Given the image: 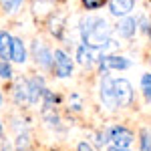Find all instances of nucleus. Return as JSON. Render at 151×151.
<instances>
[{
  "mask_svg": "<svg viewBox=\"0 0 151 151\" xmlns=\"http://www.w3.org/2000/svg\"><path fill=\"white\" fill-rule=\"evenodd\" d=\"M111 32H113L111 24L107 22L105 18H101V16H85L79 22L81 40L87 42V45H91V47H95V48H101V50L109 42Z\"/></svg>",
  "mask_w": 151,
  "mask_h": 151,
  "instance_id": "f257e3e1",
  "label": "nucleus"
},
{
  "mask_svg": "<svg viewBox=\"0 0 151 151\" xmlns=\"http://www.w3.org/2000/svg\"><path fill=\"white\" fill-rule=\"evenodd\" d=\"M113 95H115L117 109H127L133 103V85L127 79H113Z\"/></svg>",
  "mask_w": 151,
  "mask_h": 151,
  "instance_id": "f03ea898",
  "label": "nucleus"
},
{
  "mask_svg": "<svg viewBox=\"0 0 151 151\" xmlns=\"http://www.w3.org/2000/svg\"><path fill=\"white\" fill-rule=\"evenodd\" d=\"M73 69H75L73 58L63 48H57L52 52V73H55V77H58V79H69L70 75H73Z\"/></svg>",
  "mask_w": 151,
  "mask_h": 151,
  "instance_id": "7ed1b4c3",
  "label": "nucleus"
},
{
  "mask_svg": "<svg viewBox=\"0 0 151 151\" xmlns=\"http://www.w3.org/2000/svg\"><path fill=\"white\" fill-rule=\"evenodd\" d=\"M103 55L105 52L101 48H95L91 45H87V42H81L77 47V63L83 65V67H87V69H93L95 65H99V60H101Z\"/></svg>",
  "mask_w": 151,
  "mask_h": 151,
  "instance_id": "20e7f679",
  "label": "nucleus"
},
{
  "mask_svg": "<svg viewBox=\"0 0 151 151\" xmlns=\"http://www.w3.org/2000/svg\"><path fill=\"white\" fill-rule=\"evenodd\" d=\"M99 99H101L105 109L117 111L115 95H113V79L109 77V73H103L101 75V81H99Z\"/></svg>",
  "mask_w": 151,
  "mask_h": 151,
  "instance_id": "39448f33",
  "label": "nucleus"
},
{
  "mask_svg": "<svg viewBox=\"0 0 151 151\" xmlns=\"http://www.w3.org/2000/svg\"><path fill=\"white\" fill-rule=\"evenodd\" d=\"M131 67V60L127 57H121V55H113V52H107L101 57L99 60V69H101V75L103 73H109V70H125Z\"/></svg>",
  "mask_w": 151,
  "mask_h": 151,
  "instance_id": "423d86ee",
  "label": "nucleus"
},
{
  "mask_svg": "<svg viewBox=\"0 0 151 151\" xmlns=\"http://www.w3.org/2000/svg\"><path fill=\"white\" fill-rule=\"evenodd\" d=\"M32 58H35V63L40 69L52 70V50L42 40H38V38L32 42Z\"/></svg>",
  "mask_w": 151,
  "mask_h": 151,
  "instance_id": "0eeeda50",
  "label": "nucleus"
},
{
  "mask_svg": "<svg viewBox=\"0 0 151 151\" xmlns=\"http://www.w3.org/2000/svg\"><path fill=\"white\" fill-rule=\"evenodd\" d=\"M45 91H47L45 79H42L40 75L30 77V79H28V105H38L40 101H42Z\"/></svg>",
  "mask_w": 151,
  "mask_h": 151,
  "instance_id": "6e6552de",
  "label": "nucleus"
},
{
  "mask_svg": "<svg viewBox=\"0 0 151 151\" xmlns=\"http://www.w3.org/2000/svg\"><path fill=\"white\" fill-rule=\"evenodd\" d=\"M135 141V135L133 131L123 125H115L111 127V143L113 145H119V147H131V143Z\"/></svg>",
  "mask_w": 151,
  "mask_h": 151,
  "instance_id": "1a4fd4ad",
  "label": "nucleus"
},
{
  "mask_svg": "<svg viewBox=\"0 0 151 151\" xmlns=\"http://www.w3.org/2000/svg\"><path fill=\"white\" fill-rule=\"evenodd\" d=\"M115 32L121 36V38H133L135 32H137V18H133L131 14L119 18V22H117V26H115Z\"/></svg>",
  "mask_w": 151,
  "mask_h": 151,
  "instance_id": "9d476101",
  "label": "nucleus"
},
{
  "mask_svg": "<svg viewBox=\"0 0 151 151\" xmlns=\"http://www.w3.org/2000/svg\"><path fill=\"white\" fill-rule=\"evenodd\" d=\"M133 8H135V0H109V12L117 18L131 14Z\"/></svg>",
  "mask_w": 151,
  "mask_h": 151,
  "instance_id": "9b49d317",
  "label": "nucleus"
},
{
  "mask_svg": "<svg viewBox=\"0 0 151 151\" xmlns=\"http://www.w3.org/2000/svg\"><path fill=\"white\" fill-rule=\"evenodd\" d=\"M12 99H14L16 105H26L28 103V79H18V81L14 83Z\"/></svg>",
  "mask_w": 151,
  "mask_h": 151,
  "instance_id": "f8f14e48",
  "label": "nucleus"
},
{
  "mask_svg": "<svg viewBox=\"0 0 151 151\" xmlns=\"http://www.w3.org/2000/svg\"><path fill=\"white\" fill-rule=\"evenodd\" d=\"M10 58L14 63H18V65H24L26 63V47H24L22 38H18V36H12V50H10Z\"/></svg>",
  "mask_w": 151,
  "mask_h": 151,
  "instance_id": "ddd939ff",
  "label": "nucleus"
},
{
  "mask_svg": "<svg viewBox=\"0 0 151 151\" xmlns=\"http://www.w3.org/2000/svg\"><path fill=\"white\" fill-rule=\"evenodd\" d=\"M10 50H12V36L6 30H0V58L8 60L10 58Z\"/></svg>",
  "mask_w": 151,
  "mask_h": 151,
  "instance_id": "4468645a",
  "label": "nucleus"
},
{
  "mask_svg": "<svg viewBox=\"0 0 151 151\" xmlns=\"http://www.w3.org/2000/svg\"><path fill=\"white\" fill-rule=\"evenodd\" d=\"M50 35L55 36V38H63V30H65V18L63 16H58V14H55V16H50Z\"/></svg>",
  "mask_w": 151,
  "mask_h": 151,
  "instance_id": "2eb2a0df",
  "label": "nucleus"
},
{
  "mask_svg": "<svg viewBox=\"0 0 151 151\" xmlns=\"http://www.w3.org/2000/svg\"><path fill=\"white\" fill-rule=\"evenodd\" d=\"M16 151H30V135L24 131V133H18L16 137Z\"/></svg>",
  "mask_w": 151,
  "mask_h": 151,
  "instance_id": "dca6fc26",
  "label": "nucleus"
},
{
  "mask_svg": "<svg viewBox=\"0 0 151 151\" xmlns=\"http://www.w3.org/2000/svg\"><path fill=\"white\" fill-rule=\"evenodd\" d=\"M139 151H151V131L141 129L139 133Z\"/></svg>",
  "mask_w": 151,
  "mask_h": 151,
  "instance_id": "f3484780",
  "label": "nucleus"
},
{
  "mask_svg": "<svg viewBox=\"0 0 151 151\" xmlns=\"http://www.w3.org/2000/svg\"><path fill=\"white\" fill-rule=\"evenodd\" d=\"M141 93L145 97V101L151 103V73H145L141 77Z\"/></svg>",
  "mask_w": 151,
  "mask_h": 151,
  "instance_id": "a211bd4d",
  "label": "nucleus"
},
{
  "mask_svg": "<svg viewBox=\"0 0 151 151\" xmlns=\"http://www.w3.org/2000/svg\"><path fill=\"white\" fill-rule=\"evenodd\" d=\"M22 2H24V0H0V4H2L4 12H8V14L18 12V8L22 6Z\"/></svg>",
  "mask_w": 151,
  "mask_h": 151,
  "instance_id": "6ab92c4d",
  "label": "nucleus"
},
{
  "mask_svg": "<svg viewBox=\"0 0 151 151\" xmlns=\"http://www.w3.org/2000/svg\"><path fill=\"white\" fill-rule=\"evenodd\" d=\"M12 77H14L12 65L8 63V60H2V58H0V79H4V81H10Z\"/></svg>",
  "mask_w": 151,
  "mask_h": 151,
  "instance_id": "aec40b11",
  "label": "nucleus"
},
{
  "mask_svg": "<svg viewBox=\"0 0 151 151\" xmlns=\"http://www.w3.org/2000/svg\"><path fill=\"white\" fill-rule=\"evenodd\" d=\"M107 143H111V127H107V129H103V131L97 133V145L103 147Z\"/></svg>",
  "mask_w": 151,
  "mask_h": 151,
  "instance_id": "412c9836",
  "label": "nucleus"
},
{
  "mask_svg": "<svg viewBox=\"0 0 151 151\" xmlns=\"http://www.w3.org/2000/svg\"><path fill=\"white\" fill-rule=\"evenodd\" d=\"M81 4L87 10H99L107 4V0H81Z\"/></svg>",
  "mask_w": 151,
  "mask_h": 151,
  "instance_id": "4be33fe9",
  "label": "nucleus"
},
{
  "mask_svg": "<svg viewBox=\"0 0 151 151\" xmlns=\"http://www.w3.org/2000/svg\"><path fill=\"white\" fill-rule=\"evenodd\" d=\"M137 30H141L143 35H151V22L147 16H139L137 18Z\"/></svg>",
  "mask_w": 151,
  "mask_h": 151,
  "instance_id": "5701e85b",
  "label": "nucleus"
},
{
  "mask_svg": "<svg viewBox=\"0 0 151 151\" xmlns=\"http://www.w3.org/2000/svg\"><path fill=\"white\" fill-rule=\"evenodd\" d=\"M70 99H73V111H77V113H79V111L83 109L81 97H79V95H70Z\"/></svg>",
  "mask_w": 151,
  "mask_h": 151,
  "instance_id": "b1692460",
  "label": "nucleus"
},
{
  "mask_svg": "<svg viewBox=\"0 0 151 151\" xmlns=\"http://www.w3.org/2000/svg\"><path fill=\"white\" fill-rule=\"evenodd\" d=\"M77 151H95L93 145L91 143H87V141H81L79 145H77Z\"/></svg>",
  "mask_w": 151,
  "mask_h": 151,
  "instance_id": "393cba45",
  "label": "nucleus"
},
{
  "mask_svg": "<svg viewBox=\"0 0 151 151\" xmlns=\"http://www.w3.org/2000/svg\"><path fill=\"white\" fill-rule=\"evenodd\" d=\"M107 151H129V147H119V145H113V143H111Z\"/></svg>",
  "mask_w": 151,
  "mask_h": 151,
  "instance_id": "a878e982",
  "label": "nucleus"
},
{
  "mask_svg": "<svg viewBox=\"0 0 151 151\" xmlns=\"http://www.w3.org/2000/svg\"><path fill=\"white\" fill-rule=\"evenodd\" d=\"M0 151H14V147H12L10 143H6V141H4V143H2V147H0Z\"/></svg>",
  "mask_w": 151,
  "mask_h": 151,
  "instance_id": "bb28decb",
  "label": "nucleus"
},
{
  "mask_svg": "<svg viewBox=\"0 0 151 151\" xmlns=\"http://www.w3.org/2000/svg\"><path fill=\"white\" fill-rule=\"evenodd\" d=\"M2 133H4V129H2V123H0V139H2Z\"/></svg>",
  "mask_w": 151,
  "mask_h": 151,
  "instance_id": "cd10ccee",
  "label": "nucleus"
},
{
  "mask_svg": "<svg viewBox=\"0 0 151 151\" xmlns=\"http://www.w3.org/2000/svg\"><path fill=\"white\" fill-rule=\"evenodd\" d=\"M0 105H2V93H0Z\"/></svg>",
  "mask_w": 151,
  "mask_h": 151,
  "instance_id": "c85d7f7f",
  "label": "nucleus"
}]
</instances>
